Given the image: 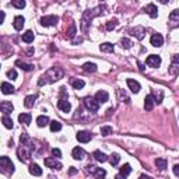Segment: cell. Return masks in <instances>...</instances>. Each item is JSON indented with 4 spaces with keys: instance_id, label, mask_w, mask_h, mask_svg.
Returning <instances> with one entry per match:
<instances>
[{
    "instance_id": "cell-1",
    "label": "cell",
    "mask_w": 179,
    "mask_h": 179,
    "mask_svg": "<svg viewBox=\"0 0 179 179\" xmlns=\"http://www.w3.org/2000/svg\"><path fill=\"white\" fill-rule=\"evenodd\" d=\"M62 77H63V70L60 67H52L42 76V78L39 80V85H44L46 83H55V81L60 80Z\"/></svg>"
},
{
    "instance_id": "cell-2",
    "label": "cell",
    "mask_w": 179,
    "mask_h": 179,
    "mask_svg": "<svg viewBox=\"0 0 179 179\" xmlns=\"http://www.w3.org/2000/svg\"><path fill=\"white\" fill-rule=\"evenodd\" d=\"M0 172L4 175H10L14 172V164L8 157H0Z\"/></svg>"
},
{
    "instance_id": "cell-3",
    "label": "cell",
    "mask_w": 179,
    "mask_h": 179,
    "mask_svg": "<svg viewBox=\"0 0 179 179\" xmlns=\"http://www.w3.org/2000/svg\"><path fill=\"white\" fill-rule=\"evenodd\" d=\"M17 154H18V159L21 162H27L31 157V148L28 147L27 144H21L17 150Z\"/></svg>"
},
{
    "instance_id": "cell-4",
    "label": "cell",
    "mask_w": 179,
    "mask_h": 179,
    "mask_svg": "<svg viewBox=\"0 0 179 179\" xmlns=\"http://www.w3.org/2000/svg\"><path fill=\"white\" fill-rule=\"evenodd\" d=\"M59 21V17L57 16H44L41 18V24L44 27H53L56 25Z\"/></svg>"
},
{
    "instance_id": "cell-5",
    "label": "cell",
    "mask_w": 179,
    "mask_h": 179,
    "mask_svg": "<svg viewBox=\"0 0 179 179\" xmlns=\"http://www.w3.org/2000/svg\"><path fill=\"white\" fill-rule=\"evenodd\" d=\"M84 105H85V108L88 109L90 112H97L98 108H99V103H98L97 101H95L94 98H91V97L84 98Z\"/></svg>"
},
{
    "instance_id": "cell-6",
    "label": "cell",
    "mask_w": 179,
    "mask_h": 179,
    "mask_svg": "<svg viewBox=\"0 0 179 179\" xmlns=\"http://www.w3.org/2000/svg\"><path fill=\"white\" fill-rule=\"evenodd\" d=\"M94 99L97 101L98 103H105L109 101V94L106 91H103V90H101V91H98L97 94H95Z\"/></svg>"
},
{
    "instance_id": "cell-7",
    "label": "cell",
    "mask_w": 179,
    "mask_h": 179,
    "mask_svg": "<svg viewBox=\"0 0 179 179\" xmlns=\"http://www.w3.org/2000/svg\"><path fill=\"white\" fill-rule=\"evenodd\" d=\"M145 63H147L150 67H159V64H161V57H159L158 55H150L147 57V60H145Z\"/></svg>"
},
{
    "instance_id": "cell-8",
    "label": "cell",
    "mask_w": 179,
    "mask_h": 179,
    "mask_svg": "<svg viewBox=\"0 0 179 179\" xmlns=\"http://www.w3.org/2000/svg\"><path fill=\"white\" fill-rule=\"evenodd\" d=\"M45 165L48 168H52V169H62V164L59 161H56L55 158H45Z\"/></svg>"
},
{
    "instance_id": "cell-9",
    "label": "cell",
    "mask_w": 179,
    "mask_h": 179,
    "mask_svg": "<svg viewBox=\"0 0 179 179\" xmlns=\"http://www.w3.org/2000/svg\"><path fill=\"white\" fill-rule=\"evenodd\" d=\"M13 109H14V106H13V103H11L10 101H3V102L0 103V111H2L4 115L11 113Z\"/></svg>"
},
{
    "instance_id": "cell-10",
    "label": "cell",
    "mask_w": 179,
    "mask_h": 179,
    "mask_svg": "<svg viewBox=\"0 0 179 179\" xmlns=\"http://www.w3.org/2000/svg\"><path fill=\"white\" fill-rule=\"evenodd\" d=\"M150 41H151V45H153V46H155V48L162 46V44H164V38H162L161 34H154V35L151 36Z\"/></svg>"
},
{
    "instance_id": "cell-11",
    "label": "cell",
    "mask_w": 179,
    "mask_h": 179,
    "mask_svg": "<svg viewBox=\"0 0 179 179\" xmlns=\"http://www.w3.org/2000/svg\"><path fill=\"white\" fill-rule=\"evenodd\" d=\"M127 85H129V88H130V91L134 92V94H137V92L140 91V88H141L139 81L133 80V78H127Z\"/></svg>"
},
{
    "instance_id": "cell-12",
    "label": "cell",
    "mask_w": 179,
    "mask_h": 179,
    "mask_svg": "<svg viewBox=\"0 0 179 179\" xmlns=\"http://www.w3.org/2000/svg\"><path fill=\"white\" fill-rule=\"evenodd\" d=\"M76 137H77V140L80 143H88L90 140H91V134H90L88 131H84V130L83 131H78Z\"/></svg>"
},
{
    "instance_id": "cell-13",
    "label": "cell",
    "mask_w": 179,
    "mask_h": 179,
    "mask_svg": "<svg viewBox=\"0 0 179 179\" xmlns=\"http://www.w3.org/2000/svg\"><path fill=\"white\" fill-rule=\"evenodd\" d=\"M71 154H73V158L74 159H83L84 157H85V151H84L81 147H74L71 151Z\"/></svg>"
},
{
    "instance_id": "cell-14",
    "label": "cell",
    "mask_w": 179,
    "mask_h": 179,
    "mask_svg": "<svg viewBox=\"0 0 179 179\" xmlns=\"http://www.w3.org/2000/svg\"><path fill=\"white\" fill-rule=\"evenodd\" d=\"M145 11L148 13V16H150L151 18H155V17L158 16V8H157V6L153 4V3H150V4L145 7Z\"/></svg>"
},
{
    "instance_id": "cell-15",
    "label": "cell",
    "mask_w": 179,
    "mask_h": 179,
    "mask_svg": "<svg viewBox=\"0 0 179 179\" xmlns=\"http://www.w3.org/2000/svg\"><path fill=\"white\" fill-rule=\"evenodd\" d=\"M57 106H59V109L63 112H70V109H71V105H70V102L67 99H59Z\"/></svg>"
},
{
    "instance_id": "cell-16",
    "label": "cell",
    "mask_w": 179,
    "mask_h": 179,
    "mask_svg": "<svg viewBox=\"0 0 179 179\" xmlns=\"http://www.w3.org/2000/svg\"><path fill=\"white\" fill-rule=\"evenodd\" d=\"M24 22H25L24 17H22V16H17L16 18H14L13 25H14V28H16L17 31H21V30H22V27H24Z\"/></svg>"
},
{
    "instance_id": "cell-17",
    "label": "cell",
    "mask_w": 179,
    "mask_h": 179,
    "mask_svg": "<svg viewBox=\"0 0 179 179\" xmlns=\"http://www.w3.org/2000/svg\"><path fill=\"white\" fill-rule=\"evenodd\" d=\"M151 97H153L154 102L161 103L162 102V98H164V92H162V90H154L153 94H151Z\"/></svg>"
},
{
    "instance_id": "cell-18",
    "label": "cell",
    "mask_w": 179,
    "mask_h": 179,
    "mask_svg": "<svg viewBox=\"0 0 179 179\" xmlns=\"http://www.w3.org/2000/svg\"><path fill=\"white\" fill-rule=\"evenodd\" d=\"M131 34H133V35L136 36L137 39H143V38H144L145 30H144L143 27H134L133 30H131Z\"/></svg>"
},
{
    "instance_id": "cell-19",
    "label": "cell",
    "mask_w": 179,
    "mask_h": 179,
    "mask_svg": "<svg viewBox=\"0 0 179 179\" xmlns=\"http://www.w3.org/2000/svg\"><path fill=\"white\" fill-rule=\"evenodd\" d=\"M169 21H171V25L172 27H176L179 22V10H173L169 16Z\"/></svg>"
},
{
    "instance_id": "cell-20",
    "label": "cell",
    "mask_w": 179,
    "mask_h": 179,
    "mask_svg": "<svg viewBox=\"0 0 179 179\" xmlns=\"http://www.w3.org/2000/svg\"><path fill=\"white\" fill-rule=\"evenodd\" d=\"M36 125L39 126V127H45L46 125H49V117L46 116V115H41V116L36 117Z\"/></svg>"
},
{
    "instance_id": "cell-21",
    "label": "cell",
    "mask_w": 179,
    "mask_h": 179,
    "mask_svg": "<svg viewBox=\"0 0 179 179\" xmlns=\"http://www.w3.org/2000/svg\"><path fill=\"white\" fill-rule=\"evenodd\" d=\"M154 103H155V102H154L151 94L147 95V97L144 98V108H145V111H151V109L154 108Z\"/></svg>"
},
{
    "instance_id": "cell-22",
    "label": "cell",
    "mask_w": 179,
    "mask_h": 179,
    "mask_svg": "<svg viewBox=\"0 0 179 179\" xmlns=\"http://www.w3.org/2000/svg\"><path fill=\"white\" fill-rule=\"evenodd\" d=\"M30 173L34 176H41L42 175V168H39V165L31 164L30 165Z\"/></svg>"
},
{
    "instance_id": "cell-23",
    "label": "cell",
    "mask_w": 179,
    "mask_h": 179,
    "mask_svg": "<svg viewBox=\"0 0 179 179\" xmlns=\"http://www.w3.org/2000/svg\"><path fill=\"white\" fill-rule=\"evenodd\" d=\"M2 92H3V94H6V95L13 94V92H14V87L11 85L10 83H2Z\"/></svg>"
},
{
    "instance_id": "cell-24",
    "label": "cell",
    "mask_w": 179,
    "mask_h": 179,
    "mask_svg": "<svg viewBox=\"0 0 179 179\" xmlns=\"http://www.w3.org/2000/svg\"><path fill=\"white\" fill-rule=\"evenodd\" d=\"M92 157H94L97 161H99V162H105V161H108V155L106 154H103V153H101V151H94V154H92Z\"/></svg>"
},
{
    "instance_id": "cell-25",
    "label": "cell",
    "mask_w": 179,
    "mask_h": 179,
    "mask_svg": "<svg viewBox=\"0 0 179 179\" xmlns=\"http://www.w3.org/2000/svg\"><path fill=\"white\" fill-rule=\"evenodd\" d=\"M16 66H18L20 69H22L24 71H31V70H34V66H32V64L24 63V62H21V60H17V62H16Z\"/></svg>"
},
{
    "instance_id": "cell-26",
    "label": "cell",
    "mask_w": 179,
    "mask_h": 179,
    "mask_svg": "<svg viewBox=\"0 0 179 179\" xmlns=\"http://www.w3.org/2000/svg\"><path fill=\"white\" fill-rule=\"evenodd\" d=\"M31 119H32V116H31L30 113H21V115L18 116V120H20L21 123H24L25 126L30 125V123H31Z\"/></svg>"
},
{
    "instance_id": "cell-27",
    "label": "cell",
    "mask_w": 179,
    "mask_h": 179,
    "mask_svg": "<svg viewBox=\"0 0 179 179\" xmlns=\"http://www.w3.org/2000/svg\"><path fill=\"white\" fill-rule=\"evenodd\" d=\"M35 99H36L35 95H28V97H25V99H24V105L27 106V108H32L34 103H35Z\"/></svg>"
},
{
    "instance_id": "cell-28",
    "label": "cell",
    "mask_w": 179,
    "mask_h": 179,
    "mask_svg": "<svg viewBox=\"0 0 179 179\" xmlns=\"http://www.w3.org/2000/svg\"><path fill=\"white\" fill-rule=\"evenodd\" d=\"M22 41H24L25 44H31V42L34 41V32L32 31H27L25 34H22Z\"/></svg>"
},
{
    "instance_id": "cell-29",
    "label": "cell",
    "mask_w": 179,
    "mask_h": 179,
    "mask_svg": "<svg viewBox=\"0 0 179 179\" xmlns=\"http://www.w3.org/2000/svg\"><path fill=\"white\" fill-rule=\"evenodd\" d=\"M83 69H84V71H87V73H94V71H97V64L95 63H85L83 66Z\"/></svg>"
},
{
    "instance_id": "cell-30",
    "label": "cell",
    "mask_w": 179,
    "mask_h": 179,
    "mask_svg": "<svg viewBox=\"0 0 179 179\" xmlns=\"http://www.w3.org/2000/svg\"><path fill=\"white\" fill-rule=\"evenodd\" d=\"M176 73H178V55H173L172 66H171V74L176 76Z\"/></svg>"
},
{
    "instance_id": "cell-31",
    "label": "cell",
    "mask_w": 179,
    "mask_h": 179,
    "mask_svg": "<svg viewBox=\"0 0 179 179\" xmlns=\"http://www.w3.org/2000/svg\"><path fill=\"white\" fill-rule=\"evenodd\" d=\"M155 165H157V168H159L161 171H164L165 168H167L168 162H167V159H165V158H157L155 159Z\"/></svg>"
},
{
    "instance_id": "cell-32",
    "label": "cell",
    "mask_w": 179,
    "mask_h": 179,
    "mask_svg": "<svg viewBox=\"0 0 179 179\" xmlns=\"http://www.w3.org/2000/svg\"><path fill=\"white\" fill-rule=\"evenodd\" d=\"M99 49L102 50V52H113L115 48H113V45H112V44H109V42H105V44H102V45L99 46Z\"/></svg>"
},
{
    "instance_id": "cell-33",
    "label": "cell",
    "mask_w": 179,
    "mask_h": 179,
    "mask_svg": "<svg viewBox=\"0 0 179 179\" xmlns=\"http://www.w3.org/2000/svg\"><path fill=\"white\" fill-rule=\"evenodd\" d=\"M130 172H131L130 165H129V164H125L122 168H120V173H119V175H122V176H125V178H126V176H127Z\"/></svg>"
},
{
    "instance_id": "cell-34",
    "label": "cell",
    "mask_w": 179,
    "mask_h": 179,
    "mask_svg": "<svg viewBox=\"0 0 179 179\" xmlns=\"http://www.w3.org/2000/svg\"><path fill=\"white\" fill-rule=\"evenodd\" d=\"M49 126H50V130H52V131H59V130L62 129V123L57 122V120L49 122Z\"/></svg>"
},
{
    "instance_id": "cell-35",
    "label": "cell",
    "mask_w": 179,
    "mask_h": 179,
    "mask_svg": "<svg viewBox=\"0 0 179 179\" xmlns=\"http://www.w3.org/2000/svg\"><path fill=\"white\" fill-rule=\"evenodd\" d=\"M2 122H3V125H4V127H7V129H13V120H11L10 117L7 116V115H4V116H3Z\"/></svg>"
},
{
    "instance_id": "cell-36",
    "label": "cell",
    "mask_w": 179,
    "mask_h": 179,
    "mask_svg": "<svg viewBox=\"0 0 179 179\" xmlns=\"http://www.w3.org/2000/svg\"><path fill=\"white\" fill-rule=\"evenodd\" d=\"M105 175H106V172H105V169H102V168H97V169L94 171V176H95L97 179L105 178Z\"/></svg>"
},
{
    "instance_id": "cell-37",
    "label": "cell",
    "mask_w": 179,
    "mask_h": 179,
    "mask_svg": "<svg viewBox=\"0 0 179 179\" xmlns=\"http://www.w3.org/2000/svg\"><path fill=\"white\" fill-rule=\"evenodd\" d=\"M71 85L74 87L76 90H81L84 85H85V83H84L83 80H78L77 78V80H71Z\"/></svg>"
},
{
    "instance_id": "cell-38",
    "label": "cell",
    "mask_w": 179,
    "mask_h": 179,
    "mask_svg": "<svg viewBox=\"0 0 179 179\" xmlns=\"http://www.w3.org/2000/svg\"><path fill=\"white\" fill-rule=\"evenodd\" d=\"M117 25V20L116 18H113V20H109L108 22H106V30L108 31H112V30H115V27Z\"/></svg>"
},
{
    "instance_id": "cell-39",
    "label": "cell",
    "mask_w": 179,
    "mask_h": 179,
    "mask_svg": "<svg viewBox=\"0 0 179 179\" xmlns=\"http://www.w3.org/2000/svg\"><path fill=\"white\" fill-rule=\"evenodd\" d=\"M101 134H102V136H109V134H112V127L111 126H102V127H101Z\"/></svg>"
},
{
    "instance_id": "cell-40",
    "label": "cell",
    "mask_w": 179,
    "mask_h": 179,
    "mask_svg": "<svg viewBox=\"0 0 179 179\" xmlns=\"http://www.w3.org/2000/svg\"><path fill=\"white\" fill-rule=\"evenodd\" d=\"M120 161V157L119 154H112L111 155V159H109V162H111V165H117Z\"/></svg>"
},
{
    "instance_id": "cell-41",
    "label": "cell",
    "mask_w": 179,
    "mask_h": 179,
    "mask_svg": "<svg viewBox=\"0 0 179 179\" xmlns=\"http://www.w3.org/2000/svg\"><path fill=\"white\" fill-rule=\"evenodd\" d=\"M11 6H14V7H17V8H24L25 2L24 0H14V2H11Z\"/></svg>"
},
{
    "instance_id": "cell-42",
    "label": "cell",
    "mask_w": 179,
    "mask_h": 179,
    "mask_svg": "<svg viewBox=\"0 0 179 179\" xmlns=\"http://www.w3.org/2000/svg\"><path fill=\"white\" fill-rule=\"evenodd\" d=\"M120 46L125 48V49H129V48L131 46V42L129 41L127 38H123V39H120Z\"/></svg>"
},
{
    "instance_id": "cell-43",
    "label": "cell",
    "mask_w": 179,
    "mask_h": 179,
    "mask_svg": "<svg viewBox=\"0 0 179 179\" xmlns=\"http://www.w3.org/2000/svg\"><path fill=\"white\" fill-rule=\"evenodd\" d=\"M7 77L11 78V80H16V78H17V71H16V70H8V71H7Z\"/></svg>"
},
{
    "instance_id": "cell-44",
    "label": "cell",
    "mask_w": 179,
    "mask_h": 179,
    "mask_svg": "<svg viewBox=\"0 0 179 179\" xmlns=\"http://www.w3.org/2000/svg\"><path fill=\"white\" fill-rule=\"evenodd\" d=\"M67 34H69V35H67L69 38H73V36L76 35V25H71V27H70V30H69V32H67Z\"/></svg>"
},
{
    "instance_id": "cell-45",
    "label": "cell",
    "mask_w": 179,
    "mask_h": 179,
    "mask_svg": "<svg viewBox=\"0 0 179 179\" xmlns=\"http://www.w3.org/2000/svg\"><path fill=\"white\" fill-rule=\"evenodd\" d=\"M52 154L56 157V158H60V157H62V151L59 150V148H53V150H52Z\"/></svg>"
},
{
    "instance_id": "cell-46",
    "label": "cell",
    "mask_w": 179,
    "mask_h": 179,
    "mask_svg": "<svg viewBox=\"0 0 179 179\" xmlns=\"http://www.w3.org/2000/svg\"><path fill=\"white\" fill-rule=\"evenodd\" d=\"M173 173H175L176 176L179 175V165L176 164V165H173Z\"/></svg>"
},
{
    "instance_id": "cell-47",
    "label": "cell",
    "mask_w": 179,
    "mask_h": 179,
    "mask_svg": "<svg viewBox=\"0 0 179 179\" xmlns=\"http://www.w3.org/2000/svg\"><path fill=\"white\" fill-rule=\"evenodd\" d=\"M4 18H6V14H4V11H0V24H3V21H4Z\"/></svg>"
},
{
    "instance_id": "cell-48",
    "label": "cell",
    "mask_w": 179,
    "mask_h": 179,
    "mask_svg": "<svg viewBox=\"0 0 179 179\" xmlns=\"http://www.w3.org/2000/svg\"><path fill=\"white\" fill-rule=\"evenodd\" d=\"M76 172H77V169H76V168H70V173H71V175H73V173H76Z\"/></svg>"
},
{
    "instance_id": "cell-49",
    "label": "cell",
    "mask_w": 179,
    "mask_h": 179,
    "mask_svg": "<svg viewBox=\"0 0 179 179\" xmlns=\"http://www.w3.org/2000/svg\"><path fill=\"white\" fill-rule=\"evenodd\" d=\"M140 179H151V178H150V176H145V175H141V176H140Z\"/></svg>"
},
{
    "instance_id": "cell-50",
    "label": "cell",
    "mask_w": 179,
    "mask_h": 179,
    "mask_svg": "<svg viewBox=\"0 0 179 179\" xmlns=\"http://www.w3.org/2000/svg\"><path fill=\"white\" fill-rule=\"evenodd\" d=\"M115 179H126V178H125V176H122V175H117Z\"/></svg>"
}]
</instances>
